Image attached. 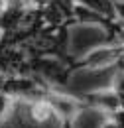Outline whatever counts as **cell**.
Returning <instances> with one entry per match:
<instances>
[{"label":"cell","mask_w":124,"mask_h":128,"mask_svg":"<svg viewBox=\"0 0 124 128\" xmlns=\"http://www.w3.org/2000/svg\"><path fill=\"white\" fill-rule=\"evenodd\" d=\"M30 77L40 81L42 85H67L71 79V67L53 57H28Z\"/></svg>","instance_id":"6da1fadb"},{"label":"cell","mask_w":124,"mask_h":128,"mask_svg":"<svg viewBox=\"0 0 124 128\" xmlns=\"http://www.w3.org/2000/svg\"><path fill=\"white\" fill-rule=\"evenodd\" d=\"M44 100L49 104V108H51V112H53V118L59 120L61 128H73L77 116L87 108V104H85L81 98H75V96H69V95H61V93H55L51 87L46 89Z\"/></svg>","instance_id":"7a4b0ae2"},{"label":"cell","mask_w":124,"mask_h":128,"mask_svg":"<svg viewBox=\"0 0 124 128\" xmlns=\"http://www.w3.org/2000/svg\"><path fill=\"white\" fill-rule=\"evenodd\" d=\"M124 48L122 46H104L87 53L85 57H75L71 63V73H75L79 69H89V71H98V69H108L114 67L122 59Z\"/></svg>","instance_id":"3957f363"},{"label":"cell","mask_w":124,"mask_h":128,"mask_svg":"<svg viewBox=\"0 0 124 128\" xmlns=\"http://www.w3.org/2000/svg\"><path fill=\"white\" fill-rule=\"evenodd\" d=\"M81 100L87 104V108L91 106V108L104 110L108 116L122 108L120 98L116 96V93H114L112 89H100V91H91V93H85V95L81 96Z\"/></svg>","instance_id":"277c9868"},{"label":"cell","mask_w":124,"mask_h":128,"mask_svg":"<svg viewBox=\"0 0 124 128\" xmlns=\"http://www.w3.org/2000/svg\"><path fill=\"white\" fill-rule=\"evenodd\" d=\"M75 4L91 10V12H96L108 20H116L114 18V0H75Z\"/></svg>","instance_id":"5b68a950"},{"label":"cell","mask_w":124,"mask_h":128,"mask_svg":"<svg viewBox=\"0 0 124 128\" xmlns=\"http://www.w3.org/2000/svg\"><path fill=\"white\" fill-rule=\"evenodd\" d=\"M30 114H32V118H34L36 122H46V120H51V118H53V112L49 108V104L44 100V96H42L40 100L30 102Z\"/></svg>","instance_id":"8992f818"},{"label":"cell","mask_w":124,"mask_h":128,"mask_svg":"<svg viewBox=\"0 0 124 128\" xmlns=\"http://www.w3.org/2000/svg\"><path fill=\"white\" fill-rule=\"evenodd\" d=\"M114 67H116V73H114V79H112V91L120 98V104L124 108V55Z\"/></svg>","instance_id":"52a82bcc"},{"label":"cell","mask_w":124,"mask_h":128,"mask_svg":"<svg viewBox=\"0 0 124 128\" xmlns=\"http://www.w3.org/2000/svg\"><path fill=\"white\" fill-rule=\"evenodd\" d=\"M12 104H14V98H10L4 93H0V122H4L8 118V114L12 110Z\"/></svg>","instance_id":"ba28073f"},{"label":"cell","mask_w":124,"mask_h":128,"mask_svg":"<svg viewBox=\"0 0 124 128\" xmlns=\"http://www.w3.org/2000/svg\"><path fill=\"white\" fill-rule=\"evenodd\" d=\"M114 18H116V22L124 24V2L120 0H114Z\"/></svg>","instance_id":"9c48e42d"},{"label":"cell","mask_w":124,"mask_h":128,"mask_svg":"<svg viewBox=\"0 0 124 128\" xmlns=\"http://www.w3.org/2000/svg\"><path fill=\"white\" fill-rule=\"evenodd\" d=\"M110 122H114L116 128H124V108L116 110L114 114H110Z\"/></svg>","instance_id":"30bf717a"},{"label":"cell","mask_w":124,"mask_h":128,"mask_svg":"<svg viewBox=\"0 0 124 128\" xmlns=\"http://www.w3.org/2000/svg\"><path fill=\"white\" fill-rule=\"evenodd\" d=\"M102 128H116V126H114V122H106V124H104Z\"/></svg>","instance_id":"8fae6325"},{"label":"cell","mask_w":124,"mask_h":128,"mask_svg":"<svg viewBox=\"0 0 124 128\" xmlns=\"http://www.w3.org/2000/svg\"><path fill=\"white\" fill-rule=\"evenodd\" d=\"M0 40H2V32H0Z\"/></svg>","instance_id":"7c38bea8"},{"label":"cell","mask_w":124,"mask_h":128,"mask_svg":"<svg viewBox=\"0 0 124 128\" xmlns=\"http://www.w3.org/2000/svg\"><path fill=\"white\" fill-rule=\"evenodd\" d=\"M71 2H75V0H71Z\"/></svg>","instance_id":"4fadbf2b"},{"label":"cell","mask_w":124,"mask_h":128,"mask_svg":"<svg viewBox=\"0 0 124 128\" xmlns=\"http://www.w3.org/2000/svg\"><path fill=\"white\" fill-rule=\"evenodd\" d=\"M120 2H124V0H120Z\"/></svg>","instance_id":"5bb4252c"}]
</instances>
